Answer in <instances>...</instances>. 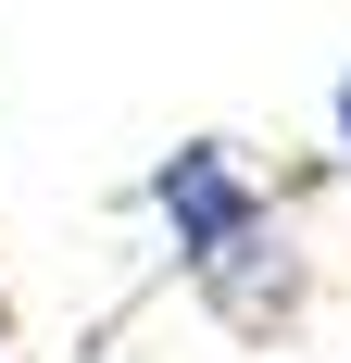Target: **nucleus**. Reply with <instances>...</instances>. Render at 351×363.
I'll use <instances>...</instances> for the list:
<instances>
[{
  "instance_id": "f257e3e1",
  "label": "nucleus",
  "mask_w": 351,
  "mask_h": 363,
  "mask_svg": "<svg viewBox=\"0 0 351 363\" xmlns=\"http://www.w3.org/2000/svg\"><path fill=\"white\" fill-rule=\"evenodd\" d=\"M151 213H163L176 238V276L226 313L239 338H276L301 326V301H314V263H301V238H288V213L251 188V163L226 138H188L151 163Z\"/></svg>"
},
{
  "instance_id": "f03ea898",
  "label": "nucleus",
  "mask_w": 351,
  "mask_h": 363,
  "mask_svg": "<svg viewBox=\"0 0 351 363\" xmlns=\"http://www.w3.org/2000/svg\"><path fill=\"white\" fill-rule=\"evenodd\" d=\"M339 176H351V75H339Z\"/></svg>"
}]
</instances>
